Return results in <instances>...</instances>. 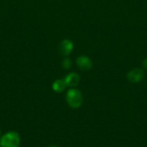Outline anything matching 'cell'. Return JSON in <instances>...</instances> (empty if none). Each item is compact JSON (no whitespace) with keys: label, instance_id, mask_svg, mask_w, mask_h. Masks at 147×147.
I'll list each match as a JSON object with an SVG mask.
<instances>
[{"label":"cell","instance_id":"6da1fadb","mask_svg":"<svg viewBox=\"0 0 147 147\" xmlns=\"http://www.w3.org/2000/svg\"><path fill=\"white\" fill-rule=\"evenodd\" d=\"M66 102L71 109H76L80 107L83 103V95L78 89L71 88L68 90L66 96Z\"/></svg>","mask_w":147,"mask_h":147},{"label":"cell","instance_id":"7a4b0ae2","mask_svg":"<svg viewBox=\"0 0 147 147\" xmlns=\"http://www.w3.org/2000/svg\"><path fill=\"white\" fill-rule=\"evenodd\" d=\"M20 135L15 131H9L0 139L1 147H20Z\"/></svg>","mask_w":147,"mask_h":147},{"label":"cell","instance_id":"3957f363","mask_svg":"<svg viewBox=\"0 0 147 147\" xmlns=\"http://www.w3.org/2000/svg\"><path fill=\"white\" fill-rule=\"evenodd\" d=\"M145 73L143 69L134 68L130 70L127 74V78L131 83H138L144 79Z\"/></svg>","mask_w":147,"mask_h":147},{"label":"cell","instance_id":"277c9868","mask_svg":"<svg viewBox=\"0 0 147 147\" xmlns=\"http://www.w3.org/2000/svg\"><path fill=\"white\" fill-rule=\"evenodd\" d=\"M74 49V43L68 39H64L60 42L59 46V53L63 56H68L71 53Z\"/></svg>","mask_w":147,"mask_h":147},{"label":"cell","instance_id":"5b68a950","mask_svg":"<svg viewBox=\"0 0 147 147\" xmlns=\"http://www.w3.org/2000/svg\"><path fill=\"white\" fill-rule=\"evenodd\" d=\"M76 65L82 70H89L92 67V62L89 57L85 55H81L76 59Z\"/></svg>","mask_w":147,"mask_h":147},{"label":"cell","instance_id":"8992f818","mask_svg":"<svg viewBox=\"0 0 147 147\" xmlns=\"http://www.w3.org/2000/svg\"><path fill=\"white\" fill-rule=\"evenodd\" d=\"M65 82L66 86L71 88H74L78 86L80 82V77L76 73H70L65 77Z\"/></svg>","mask_w":147,"mask_h":147},{"label":"cell","instance_id":"52a82bcc","mask_svg":"<svg viewBox=\"0 0 147 147\" xmlns=\"http://www.w3.org/2000/svg\"><path fill=\"white\" fill-rule=\"evenodd\" d=\"M66 83L65 82L64 79L61 80V79H59V80H55L52 84V88L56 93H62L64 91V90L66 88Z\"/></svg>","mask_w":147,"mask_h":147},{"label":"cell","instance_id":"ba28073f","mask_svg":"<svg viewBox=\"0 0 147 147\" xmlns=\"http://www.w3.org/2000/svg\"><path fill=\"white\" fill-rule=\"evenodd\" d=\"M72 65V63H71V60H70L69 58L68 57H66L65 59H63V60L62 61V66L64 69H69L71 68Z\"/></svg>","mask_w":147,"mask_h":147},{"label":"cell","instance_id":"9c48e42d","mask_svg":"<svg viewBox=\"0 0 147 147\" xmlns=\"http://www.w3.org/2000/svg\"><path fill=\"white\" fill-rule=\"evenodd\" d=\"M142 67L144 69H147V58L144 59L142 61Z\"/></svg>","mask_w":147,"mask_h":147},{"label":"cell","instance_id":"30bf717a","mask_svg":"<svg viewBox=\"0 0 147 147\" xmlns=\"http://www.w3.org/2000/svg\"><path fill=\"white\" fill-rule=\"evenodd\" d=\"M49 147H58V146H49Z\"/></svg>","mask_w":147,"mask_h":147},{"label":"cell","instance_id":"8fae6325","mask_svg":"<svg viewBox=\"0 0 147 147\" xmlns=\"http://www.w3.org/2000/svg\"><path fill=\"white\" fill-rule=\"evenodd\" d=\"M0 134H1V131H0Z\"/></svg>","mask_w":147,"mask_h":147}]
</instances>
